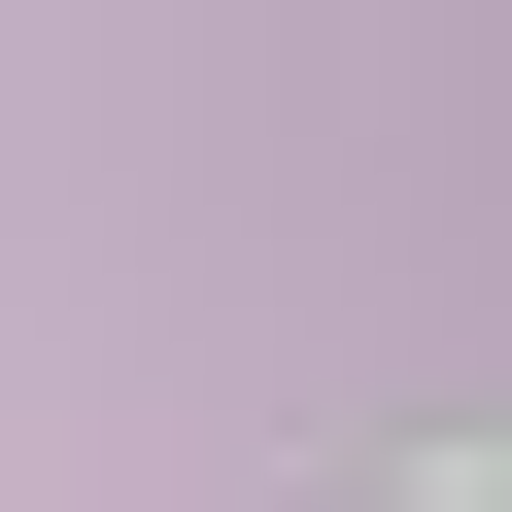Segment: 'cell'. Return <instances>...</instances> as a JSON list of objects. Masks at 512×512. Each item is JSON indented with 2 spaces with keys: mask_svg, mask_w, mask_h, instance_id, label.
Returning a JSON list of instances; mask_svg holds the SVG:
<instances>
[{
  "mask_svg": "<svg viewBox=\"0 0 512 512\" xmlns=\"http://www.w3.org/2000/svg\"><path fill=\"white\" fill-rule=\"evenodd\" d=\"M376 512H512V478H376Z\"/></svg>",
  "mask_w": 512,
  "mask_h": 512,
  "instance_id": "1",
  "label": "cell"
}]
</instances>
